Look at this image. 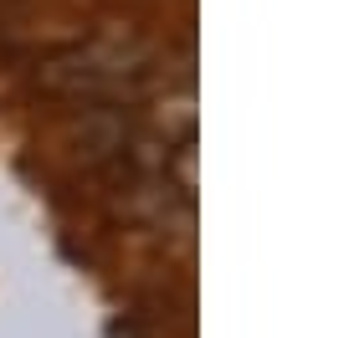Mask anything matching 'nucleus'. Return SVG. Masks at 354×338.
<instances>
[{"mask_svg": "<svg viewBox=\"0 0 354 338\" xmlns=\"http://www.w3.org/2000/svg\"><path fill=\"white\" fill-rule=\"evenodd\" d=\"M133 46H108V41H93L72 57H57L46 67V88L57 92H72V98H97V92H118L124 82L133 77Z\"/></svg>", "mask_w": 354, "mask_h": 338, "instance_id": "f257e3e1", "label": "nucleus"}]
</instances>
